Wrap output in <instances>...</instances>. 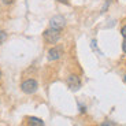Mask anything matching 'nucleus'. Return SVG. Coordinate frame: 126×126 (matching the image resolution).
Returning a JSON list of instances; mask_svg holds the SVG:
<instances>
[{
    "mask_svg": "<svg viewBox=\"0 0 126 126\" xmlns=\"http://www.w3.org/2000/svg\"><path fill=\"white\" fill-rule=\"evenodd\" d=\"M64 25H66V19L63 18L62 15H55L49 21V28L56 29V30H62L64 28Z\"/></svg>",
    "mask_w": 126,
    "mask_h": 126,
    "instance_id": "nucleus-3",
    "label": "nucleus"
},
{
    "mask_svg": "<svg viewBox=\"0 0 126 126\" xmlns=\"http://www.w3.org/2000/svg\"><path fill=\"white\" fill-rule=\"evenodd\" d=\"M28 123H29V126H45L44 122L37 117H29L28 118Z\"/></svg>",
    "mask_w": 126,
    "mask_h": 126,
    "instance_id": "nucleus-6",
    "label": "nucleus"
},
{
    "mask_svg": "<svg viewBox=\"0 0 126 126\" xmlns=\"http://www.w3.org/2000/svg\"><path fill=\"white\" fill-rule=\"evenodd\" d=\"M1 1H3L4 4H11L14 1V0H1Z\"/></svg>",
    "mask_w": 126,
    "mask_h": 126,
    "instance_id": "nucleus-12",
    "label": "nucleus"
},
{
    "mask_svg": "<svg viewBox=\"0 0 126 126\" xmlns=\"http://www.w3.org/2000/svg\"><path fill=\"white\" fill-rule=\"evenodd\" d=\"M0 78H1V71H0Z\"/></svg>",
    "mask_w": 126,
    "mask_h": 126,
    "instance_id": "nucleus-13",
    "label": "nucleus"
},
{
    "mask_svg": "<svg viewBox=\"0 0 126 126\" xmlns=\"http://www.w3.org/2000/svg\"><path fill=\"white\" fill-rule=\"evenodd\" d=\"M122 51H123V52L126 54V40L123 41V44H122Z\"/></svg>",
    "mask_w": 126,
    "mask_h": 126,
    "instance_id": "nucleus-11",
    "label": "nucleus"
},
{
    "mask_svg": "<svg viewBox=\"0 0 126 126\" xmlns=\"http://www.w3.org/2000/svg\"><path fill=\"white\" fill-rule=\"evenodd\" d=\"M6 40H7V33L4 30H0V44H3Z\"/></svg>",
    "mask_w": 126,
    "mask_h": 126,
    "instance_id": "nucleus-7",
    "label": "nucleus"
},
{
    "mask_svg": "<svg viewBox=\"0 0 126 126\" xmlns=\"http://www.w3.org/2000/svg\"><path fill=\"white\" fill-rule=\"evenodd\" d=\"M66 82H67V86H69L71 91H78V89L81 88V79H79V77L76 76V74H70V76L67 77Z\"/></svg>",
    "mask_w": 126,
    "mask_h": 126,
    "instance_id": "nucleus-4",
    "label": "nucleus"
},
{
    "mask_svg": "<svg viewBox=\"0 0 126 126\" xmlns=\"http://www.w3.org/2000/svg\"><path fill=\"white\" fill-rule=\"evenodd\" d=\"M43 37H44V40L47 41L48 44H56L60 38V30L49 28V29H47V30H44Z\"/></svg>",
    "mask_w": 126,
    "mask_h": 126,
    "instance_id": "nucleus-1",
    "label": "nucleus"
},
{
    "mask_svg": "<svg viewBox=\"0 0 126 126\" xmlns=\"http://www.w3.org/2000/svg\"><path fill=\"white\" fill-rule=\"evenodd\" d=\"M101 126H115V123L111 122V121H104V122L101 123Z\"/></svg>",
    "mask_w": 126,
    "mask_h": 126,
    "instance_id": "nucleus-8",
    "label": "nucleus"
},
{
    "mask_svg": "<svg viewBox=\"0 0 126 126\" xmlns=\"http://www.w3.org/2000/svg\"><path fill=\"white\" fill-rule=\"evenodd\" d=\"M125 82H126V74H125Z\"/></svg>",
    "mask_w": 126,
    "mask_h": 126,
    "instance_id": "nucleus-14",
    "label": "nucleus"
},
{
    "mask_svg": "<svg viewBox=\"0 0 126 126\" xmlns=\"http://www.w3.org/2000/svg\"><path fill=\"white\" fill-rule=\"evenodd\" d=\"M121 34H122V36H123V38L126 40V25L123 26L122 29H121Z\"/></svg>",
    "mask_w": 126,
    "mask_h": 126,
    "instance_id": "nucleus-9",
    "label": "nucleus"
},
{
    "mask_svg": "<svg viewBox=\"0 0 126 126\" xmlns=\"http://www.w3.org/2000/svg\"><path fill=\"white\" fill-rule=\"evenodd\" d=\"M58 1H59V3H62V4H66V6H69V0H58Z\"/></svg>",
    "mask_w": 126,
    "mask_h": 126,
    "instance_id": "nucleus-10",
    "label": "nucleus"
},
{
    "mask_svg": "<svg viewBox=\"0 0 126 126\" xmlns=\"http://www.w3.org/2000/svg\"><path fill=\"white\" fill-rule=\"evenodd\" d=\"M63 55V48L62 47H54L48 51V60H58Z\"/></svg>",
    "mask_w": 126,
    "mask_h": 126,
    "instance_id": "nucleus-5",
    "label": "nucleus"
},
{
    "mask_svg": "<svg viewBox=\"0 0 126 126\" xmlns=\"http://www.w3.org/2000/svg\"><path fill=\"white\" fill-rule=\"evenodd\" d=\"M37 88H38L37 81L36 79H32V78L26 79V81H23L21 84V89L26 94H32V93H34V92H37Z\"/></svg>",
    "mask_w": 126,
    "mask_h": 126,
    "instance_id": "nucleus-2",
    "label": "nucleus"
}]
</instances>
